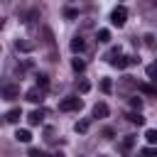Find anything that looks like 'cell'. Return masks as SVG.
Returning <instances> with one entry per match:
<instances>
[{
  "mask_svg": "<svg viewBox=\"0 0 157 157\" xmlns=\"http://www.w3.org/2000/svg\"><path fill=\"white\" fill-rule=\"evenodd\" d=\"M81 108H83V101H81L78 96H66V98H61V101H59V110H61V113L81 110Z\"/></svg>",
  "mask_w": 157,
  "mask_h": 157,
  "instance_id": "obj_1",
  "label": "cell"
},
{
  "mask_svg": "<svg viewBox=\"0 0 157 157\" xmlns=\"http://www.w3.org/2000/svg\"><path fill=\"white\" fill-rule=\"evenodd\" d=\"M125 22H128V10L120 5V7H115V10L110 12V25H113V27H123Z\"/></svg>",
  "mask_w": 157,
  "mask_h": 157,
  "instance_id": "obj_2",
  "label": "cell"
},
{
  "mask_svg": "<svg viewBox=\"0 0 157 157\" xmlns=\"http://www.w3.org/2000/svg\"><path fill=\"white\" fill-rule=\"evenodd\" d=\"M25 98H27L29 103H42V101H44V88L34 86V88H29V91L25 93Z\"/></svg>",
  "mask_w": 157,
  "mask_h": 157,
  "instance_id": "obj_3",
  "label": "cell"
},
{
  "mask_svg": "<svg viewBox=\"0 0 157 157\" xmlns=\"http://www.w3.org/2000/svg\"><path fill=\"white\" fill-rule=\"evenodd\" d=\"M34 42L32 39H27V37H20V39H15V49L17 52H34Z\"/></svg>",
  "mask_w": 157,
  "mask_h": 157,
  "instance_id": "obj_4",
  "label": "cell"
},
{
  "mask_svg": "<svg viewBox=\"0 0 157 157\" xmlns=\"http://www.w3.org/2000/svg\"><path fill=\"white\" fill-rule=\"evenodd\" d=\"M2 98H5V101H15V98H20V86H17V83H7V86L2 88Z\"/></svg>",
  "mask_w": 157,
  "mask_h": 157,
  "instance_id": "obj_5",
  "label": "cell"
},
{
  "mask_svg": "<svg viewBox=\"0 0 157 157\" xmlns=\"http://www.w3.org/2000/svg\"><path fill=\"white\" fill-rule=\"evenodd\" d=\"M44 115H47V110H44V108H37V110H32V113L27 115V123H29V125H42Z\"/></svg>",
  "mask_w": 157,
  "mask_h": 157,
  "instance_id": "obj_6",
  "label": "cell"
},
{
  "mask_svg": "<svg viewBox=\"0 0 157 157\" xmlns=\"http://www.w3.org/2000/svg\"><path fill=\"white\" fill-rule=\"evenodd\" d=\"M69 49H71L74 54L83 52V49H86V42H83V37H81V34H76V37H74V39L69 42Z\"/></svg>",
  "mask_w": 157,
  "mask_h": 157,
  "instance_id": "obj_7",
  "label": "cell"
},
{
  "mask_svg": "<svg viewBox=\"0 0 157 157\" xmlns=\"http://www.w3.org/2000/svg\"><path fill=\"white\" fill-rule=\"evenodd\" d=\"M93 118H108V105H105L103 101H98V103L93 105Z\"/></svg>",
  "mask_w": 157,
  "mask_h": 157,
  "instance_id": "obj_8",
  "label": "cell"
},
{
  "mask_svg": "<svg viewBox=\"0 0 157 157\" xmlns=\"http://www.w3.org/2000/svg\"><path fill=\"white\" fill-rule=\"evenodd\" d=\"M20 118H22V108H10L5 113V123H17Z\"/></svg>",
  "mask_w": 157,
  "mask_h": 157,
  "instance_id": "obj_9",
  "label": "cell"
},
{
  "mask_svg": "<svg viewBox=\"0 0 157 157\" xmlns=\"http://www.w3.org/2000/svg\"><path fill=\"white\" fill-rule=\"evenodd\" d=\"M135 142H137V137H135V135H125V137H123V142H120V150H123V152H128V150H132V147H135Z\"/></svg>",
  "mask_w": 157,
  "mask_h": 157,
  "instance_id": "obj_10",
  "label": "cell"
},
{
  "mask_svg": "<svg viewBox=\"0 0 157 157\" xmlns=\"http://www.w3.org/2000/svg\"><path fill=\"white\" fill-rule=\"evenodd\" d=\"M137 86V81L132 78V76H123L120 78V91H130V88H135Z\"/></svg>",
  "mask_w": 157,
  "mask_h": 157,
  "instance_id": "obj_11",
  "label": "cell"
},
{
  "mask_svg": "<svg viewBox=\"0 0 157 157\" xmlns=\"http://www.w3.org/2000/svg\"><path fill=\"white\" fill-rule=\"evenodd\" d=\"M88 128H91V118H81V120L74 125L76 132H88Z\"/></svg>",
  "mask_w": 157,
  "mask_h": 157,
  "instance_id": "obj_12",
  "label": "cell"
},
{
  "mask_svg": "<svg viewBox=\"0 0 157 157\" xmlns=\"http://www.w3.org/2000/svg\"><path fill=\"white\" fill-rule=\"evenodd\" d=\"M42 37H44V44L47 47H54V34H52L49 27H42Z\"/></svg>",
  "mask_w": 157,
  "mask_h": 157,
  "instance_id": "obj_13",
  "label": "cell"
},
{
  "mask_svg": "<svg viewBox=\"0 0 157 157\" xmlns=\"http://www.w3.org/2000/svg\"><path fill=\"white\" fill-rule=\"evenodd\" d=\"M76 91H78V93H88V91H91L88 78H78V81H76Z\"/></svg>",
  "mask_w": 157,
  "mask_h": 157,
  "instance_id": "obj_14",
  "label": "cell"
},
{
  "mask_svg": "<svg viewBox=\"0 0 157 157\" xmlns=\"http://www.w3.org/2000/svg\"><path fill=\"white\" fill-rule=\"evenodd\" d=\"M15 140H17V142H29V140H32V132H29V130H17V132H15Z\"/></svg>",
  "mask_w": 157,
  "mask_h": 157,
  "instance_id": "obj_15",
  "label": "cell"
},
{
  "mask_svg": "<svg viewBox=\"0 0 157 157\" xmlns=\"http://www.w3.org/2000/svg\"><path fill=\"white\" fill-rule=\"evenodd\" d=\"M96 39L103 42V44H108V42H110V29H98V32H96Z\"/></svg>",
  "mask_w": 157,
  "mask_h": 157,
  "instance_id": "obj_16",
  "label": "cell"
},
{
  "mask_svg": "<svg viewBox=\"0 0 157 157\" xmlns=\"http://www.w3.org/2000/svg\"><path fill=\"white\" fill-rule=\"evenodd\" d=\"M118 56H123V54H120V47H113V49H108V54H105V61H110V64H113Z\"/></svg>",
  "mask_w": 157,
  "mask_h": 157,
  "instance_id": "obj_17",
  "label": "cell"
},
{
  "mask_svg": "<svg viewBox=\"0 0 157 157\" xmlns=\"http://www.w3.org/2000/svg\"><path fill=\"white\" fill-rule=\"evenodd\" d=\"M71 69L78 74V71H83V69H86V61H83L81 56H76V59H71Z\"/></svg>",
  "mask_w": 157,
  "mask_h": 157,
  "instance_id": "obj_18",
  "label": "cell"
},
{
  "mask_svg": "<svg viewBox=\"0 0 157 157\" xmlns=\"http://www.w3.org/2000/svg\"><path fill=\"white\" fill-rule=\"evenodd\" d=\"M34 78H37V86H39V88H44V91L49 88V76H47V74H37Z\"/></svg>",
  "mask_w": 157,
  "mask_h": 157,
  "instance_id": "obj_19",
  "label": "cell"
},
{
  "mask_svg": "<svg viewBox=\"0 0 157 157\" xmlns=\"http://www.w3.org/2000/svg\"><path fill=\"white\" fill-rule=\"evenodd\" d=\"M145 74H147V78H150L152 83H157V64H150V66L145 69Z\"/></svg>",
  "mask_w": 157,
  "mask_h": 157,
  "instance_id": "obj_20",
  "label": "cell"
},
{
  "mask_svg": "<svg viewBox=\"0 0 157 157\" xmlns=\"http://www.w3.org/2000/svg\"><path fill=\"white\" fill-rule=\"evenodd\" d=\"M128 120H130V123H135V125H145V118H142L137 110H135V113H128Z\"/></svg>",
  "mask_w": 157,
  "mask_h": 157,
  "instance_id": "obj_21",
  "label": "cell"
},
{
  "mask_svg": "<svg viewBox=\"0 0 157 157\" xmlns=\"http://www.w3.org/2000/svg\"><path fill=\"white\" fill-rule=\"evenodd\" d=\"M64 17H66V20H76V17H78V10H76V7H64Z\"/></svg>",
  "mask_w": 157,
  "mask_h": 157,
  "instance_id": "obj_22",
  "label": "cell"
},
{
  "mask_svg": "<svg viewBox=\"0 0 157 157\" xmlns=\"http://www.w3.org/2000/svg\"><path fill=\"white\" fill-rule=\"evenodd\" d=\"M101 91H103V93H110V91H113V81H110V78H101Z\"/></svg>",
  "mask_w": 157,
  "mask_h": 157,
  "instance_id": "obj_23",
  "label": "cell"
},
{
  "mask_svg": "<svg viewBox=\"0 0 157 157\" xmlns=\"http://www.w3.org/2000/svg\"><path fill=\"white\" fill-rule=\"evenodd\" d=\"M137 88H140L142 93H147V96H157V88H155V86H147V83H140Z\"/></svg>",
  "mask_w": 157,
  "mask_h": 157,
  "instance_id": "obj_24",
  "label": "cell"
},
{
  "mask_svg": "<svg viewBox=\"0 0 157 157\" xmlns=\"http://www.w3.org/2000/svg\"><path fill=\"white\" fill-rule=\"evenodd\" d=\"M145 140H147L150 145H155V142H157V130H152V128H150V130L145 132Z\"/></svg>",
  "mask_w": 157,
  "mask_h": 157,
  "instance_id": "obj_25",
  "label": "cell"
},
{
  "mask_svg": "<svg viewBox=\"0 0 157 157\" xmlns=\"http://www.w3.org/2000/svg\"><path fill=\"white\" fill-rule=\"evenodd\" d=\"M142 39H145V44H147L150 49H157V42H155V34H145Z\"/></svg>",
  "mask_w": 157,
  "mask_h": 157,
  "instance_id": "obj_26",
  "label": "cell"
},
{
  "mask_svg": "<svg viewBox=\"0 0 157 157\" xmlns=\"http://www.w3.org/2000/svg\"><path fill=\"white\" fill-rule=\"evenodd\" d=\"M29 157H49L44 150H39V147H29Z\"/></svg>",
  "mask_w": 157,
  "mask_h": 157,
  "instance_id": "obj_27",
  "label": "cell"
},
{
  "mask_svg": "<svg viewBox=\"0 0 157 157\" xmlns=\"http://www.w3.org/2000/svg\"><path fill=\"white\" fill-rule=\"evenodd\" d=\"M130 105H132V108H135V110L140 113V108H142V98H137V96H132V98H130Z\"/></svg>",
  "mask_w": 157,
  "mask_h": 157,
  "instance_id": "obj_28",
  "label": "cell"
},
{
  "mask_svg": "<svg viewBox=\"0 0 157 157\" xmlns=\"http://www.w3.org/2000/svg\"><path fill=\"white\" fill-rule=\"evenodd\" d=\"M140 155H142V157H157V147H145Z\"/></svg>",
  "mask_w": 157,
  "mask_h": 157,
  "instance_id": "obj_29",
  "label": "cell"
},
{
  "mask_svg": "<svg viewBox=\"0 0 157 157\" xmlns=\"http://www.w3.org/2000/svg\"><path fill=\"white\" fill-rule=\"evenodd\" d=\"M101 135H103V140H113V135H115V132H113V128H103V130H101Z\"/></svg>",
  "mask_w": 157,
  "mask_h": 157,
  "instance_id": "obj_30",
  "label": "cell"
},
{
  "mask_svg": "<svg viewBox=\"0 0 157 157\" xmlns=\"http://www.w3.org/2000/svg\"><path fill=\"white\" fill-rule=\"evenodd\" d=\"M49 157H66L64 152H54V155H49Z\"/></svg>",
  "mask_w": 157,
  "mask_h": 157,
  "instance_id": "obj_31",
  "label": "cell"
},
{
  "mask_svg": "<svg viewBox=\"0 0 157 157\" xmlns=\"http://www.w3.org/2000/svg\"><path fill=\"white\" fill-rule=\"evenodd\" d=\"M98 157H108V155H98Z\"/></svg>",
  "mask_w": 157,
  "mask_h": 157,
  "instance_id": "obj_32",
  "label": "cell"
},
{
  "mask_svg": "<svg viewBox=\"0 0 157 157\" xmlns=\"http://www.w3.org/2000/svg\"><path fill=\"white\" fill-rule=\"evenodd\" d=\"M140 157H142V155H140Z\"/></svg>",
  "mask_w": 157,
  "mask_h": 157,
  "instance_id": "obj_33",
  "label": "cell"
}]
</instances>
